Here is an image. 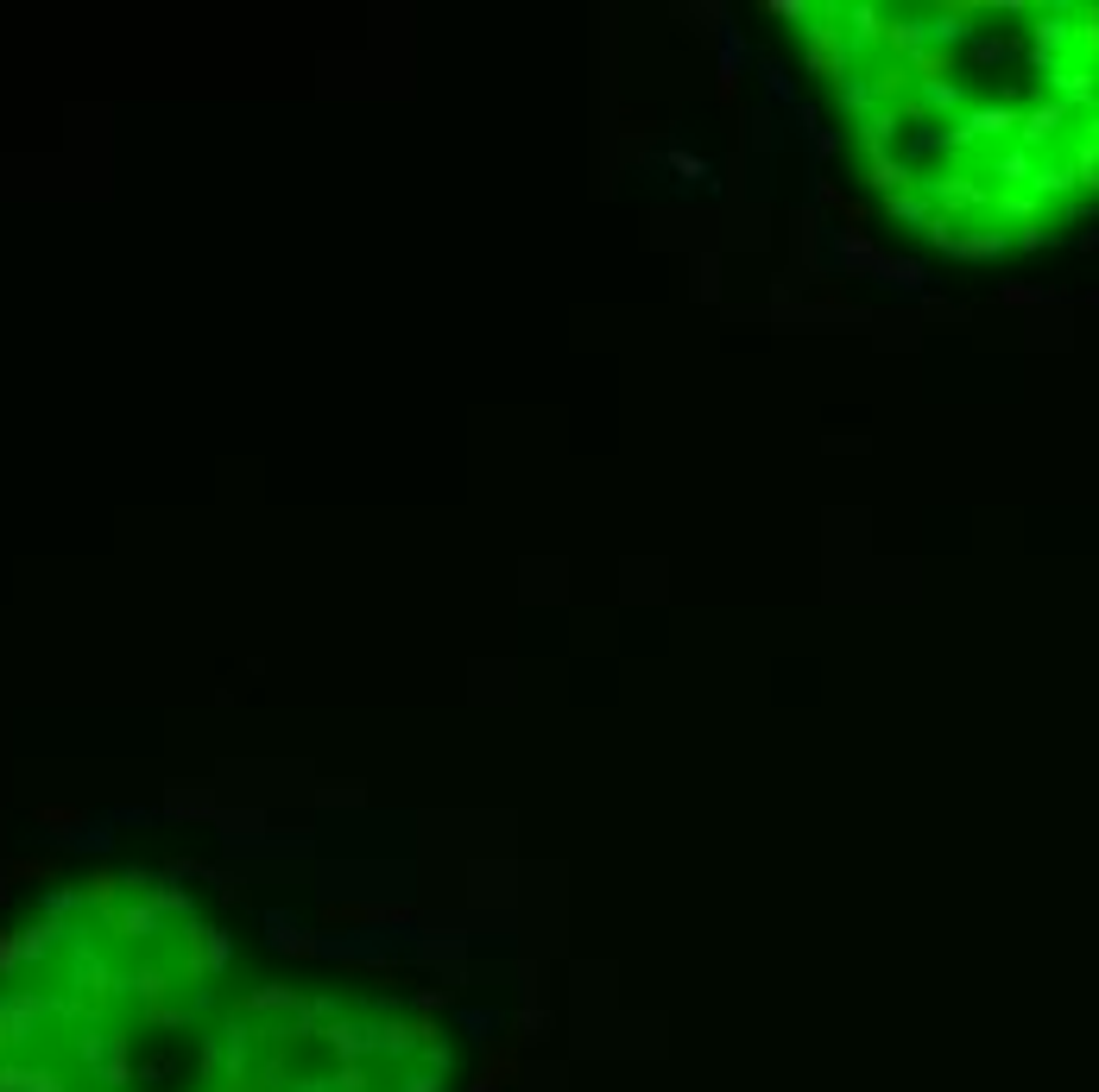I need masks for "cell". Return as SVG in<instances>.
<instances>
[{
	"label": "cell",
	"instance_id": "1",
	"mask_svg": "<svg viewBox=\"0 0 1099 1092\" xmlns=\"http://www.w3.org/2000/svg\"><path fill=\"white\" fill-rule=\"evenodd\" d=\"M39 821H45V827H76L82 814H76V809H39Z\"/></svg>",
	"mask_w": 1099,
	"mask_h": 1092
}]
</instances>
